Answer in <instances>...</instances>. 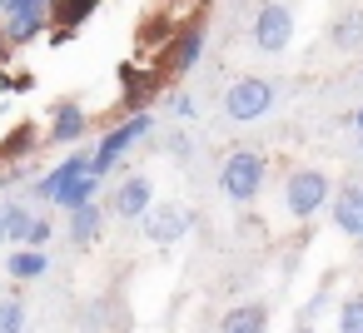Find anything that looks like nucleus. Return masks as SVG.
<instances>
[{"label":"nucleus","instance_id":"12","mask_svg":"<svg viewBox=\"0 0 363 333\" xmlns=\"http://www.w3.org/2000/svg\"><path fill=\"white\" fill-rule=\"evenodd\" d=\"M199 55H204V21H189V26L169 40V70H174V75H189V70L199 65Z\"/></svg>","mask_w":363,"mask_h":333},{"label":"nucleus","instance_id":"32","mask_svg":"<svg viewBox=\"0 0 363 333\" xmlns=\"http://www.w3.org/2000/svg\"><path fill=\"white\" fill-rule=\"evenodd\" d=\"M6 179H11V174H0V184H6Z\"/></svg>","mask_w":363,"mask_h":333},{"label":"nucleus","instance_id":"29","mask_svg":"<svg viewBox=\"0 0 363 333\" xmlns=\"http://www.w3.org/2000/svg\"><path fill=\"white\" fill-rule=\"evenodd\" d=\"M294 333H318V328H313V323H298V328H294Z\"/></svg>","mask_w":363,"mask_h":333},{"label":"nucleus","instance_id":"11","mask_svg":"<svg viewBox=\"0 0 363 333\" xmlns=\"http://www.w3.org/2000/svg\"><path fill=\"white\" fill-rule=\"evenodd\" d=\"M0 30H6L11 50H21V45H30V40H40V35L50 30V16H45L40 6H26V11H16V16L0 21Z\"/></svg>","mask_w":363,"mask_h":333},{"label":"nucleus","instance_id":"24","mask_svg":"<svg viewBox=\"0 0 363 333\" xmlns=\"http://www.w3.org/2000/svg\"><path fill=\"white\" fill-rule=\"evenodd\" d=\"M50 234H55V224L35 214V219H30V234H26V244H21V249H45V244H50Z\"/></svg>","mask_w":363,"mask_h":333},{"label":"nucleus","instance_id":"31","mask_svg":"<svg viewBox=\"0 0 363 333\" xmlns=\"http://www.w3.org/2000/svg\"><path fill=\"white\" fill-rule=\"evenodd\" d=\"M30 6H40V11H50V0H30Z\"/></svg>","mask_w":363,"mask_h":333},{"label":"nucleus","instance_id":"5","mask_svg":"<svg viewBox=\"0 0 363 333\" xmlns=\"http://www.w3.org/2000/svg\"><path fill=\"white\" fill-rule=\"evenodd\" d=\"M150 130H155L150 110H145V115H125V120H120L110 135H100V145H95V154H90V174H100V179H105V174L120 164V154H125L130 145H140Z\"/></svg>","mask_w":363,"mask_h":333},{"label":"nucleus","instance_id":"1","mask_svg":"<svg viewBox=\"0 0 363 333\" xmlns=\"http://www.w3.org/2000/svg\"><path fill=\"white\" fill-rule=\"evenodd\" d=\"M264 184H269V159H264L259 149H234V154H224V164H219V194H224L229 204H254V199L264 194Z\"/></svg>","mask_w":363,"mask_h":333},{"label":"nucleus","instance_id":"3","mask_svg":"<svg viewBox=\"0 0 363 333\" xmlns=\"http://www.w3.org/2000/svg\"><path fill=\"white\" fill-rule=\"evenodd\" d=\"M274 100H279L274 80H264V75H239V80L224 90V115H229L234 125H254V120H264V115L274 110Z\"/></svg>","mask_w":363,"mask_h":333},{"label":"nucleus","instance_id":"7","mask_svg":"<svg viewBox=\"0 0 363 333\" xmlns=\"http://www.w3.org/2000/svg\"><path fill=\"white\" fill-rule=\"evenodd\" d=\"M150 204H155V184H150V174H125L120 184H115V194H110V214L115 219H145L150 214Z\"/></svg>","mask_w":363,"mask_h":333},{"label":"nucleus","instance_id":"20","mask_svg":"<svg viewBox=\"0 0 363 333\" xmlns=\"http://www.w3.org/2000/svg\"><path fill=\"white\" fill-rule=\"evenodd\" d=\"M328 35H333V45H358V40H363V11H343V16L328 26Z\"/></svg>","mask_w":363,"mask_h":333},{"label":"nucleus","instance_id":"4","mask_svg":"<svg viewBox=\"0 0 363 333\" xmlns=\"http://www.w3.org/2000/svg\"><path fill=\"white\" fill-rule=\"evenodd\" d=\"M294 30H298V21H294V11L284 6V0H264V6L254 11V26H249L254 50H264V55H284L294 45Z\"/></svg>","mask_w":363,"mask_h":333},{"label":"nucleus","instance_id":"21","mask_svg":"<svg viewBox=\"0 0 363 333\" xmlns=\"http://www.w3.org/2000/svg\"><path fill=\"white\" fill-rule=\"evenodd\" d=\"M35 149V125H16L11 140H0V159H21Z\"/></svg>","mask_w":363,"mask_h":333},{"label":"nucleus","instance_id":"25","mask_svg":"<svg viewBox=\"0 0 363 333\" xmlns=\"http://www.w3.org/2000/svg\"><path fill=\"white\" fill-rule=\"evenodd\" d=\"M164 149H169V154H174V159H189V154H194V140H189V135H184V130H174V135H169V140H164Z\"/></svg>","mask_w":363,"mask_h":333},{"label":"nucleus","instance_id":"23","mask_svg":"<svg viewBox=\"0 0 363 333\" xmlns=\"http://www.w3.org/2000/svg\"><path fill=\"white\" fill-rule=\"evenodd\" d=\"M338 333H363V293L343 298V308H338Z\"/></svg>","mask_w":363,"mask_h":333},{"label":"nucleus","instance_id":"14","mask_svg":"<svg viewBox=\"0 0 363 333\" xmlns=\"http://www.w3.org/2000/svg\"><path fill=\"white\" fill-rule=\"evenodd\" d=\"M70 244H80V249H90L100 234H105V209H100V199H90V204H80V209H70Z\"/></svg>","mask_w":363,"mask_h":333},{"label":"nucleus","instance_id":"2","mask_svg":"<svg viewBox=\"0 0 363 333\" xmlns=\"http://www.w3.org/2000/svg\"><path fill=\"white\" fill-rule=\"evenodd\" d=\"M328 194H333V179L323 169H294L284 179V209H289L294 224H308L313 214H323L328 209Z\"/></svg>","mask_w":363,"mask_h":333},{"label":"nucleus","instance_id":"19","mask_svg":"<svg viewBox=\"0 0 363 333\" xmlns=\"http://www.w3.org/2000/svg\"><path fill=\"white\" fill-rule=\"evenodd\" d=\"M100 184H105V179H100V174H90V169H85V174H80V179H75V184H65V189H60V199H55V204H60V209H65V214H70V209H80V204H90V199H95V194H100Z\"/></svg>","mask_w":363,"mask_h":333},{"label":"nucleus","instance_id":"16","mask_svg":"<svg viewBox=\"0 0 363 333\" xmlns=\"http://www.w3.org/2000/svg\"><path fill=\"white\" fill-rule=\"evenodd\" d=\"M219 333H269V308L264 303H234L219 318Z\"/></svg>","mask_w":363,"mask_h":333},{"label":"nucleus","instance_id":"10","mask_svg":"<svg viewBox=\"0 0 363 333\" xmlns=\"http://www.w3.org/2000/svg\"><path fill=\"white\" fill-rule=\"evenodd\" d=\"M85 169H90V154H85V149H75V154H70V159H60V164H55L50 174H40V179L30 184V194H35V199H50V204H55V199H60V189H65V184H75V179H80Z\"/></svg>","mask_w":363,"mask_h":333},{"label":"nucleus","instance_id":"6","mask_svg":"<svg viewBox=\"0 0 363 333\" xmlns=\"http://www.w3.org/2000/svg\"><path fill=\"white\" fill-rule=\"evenodd\" d=\"M140 224H145V239H150V244L174 249L179 239H189V229H194V209H184V204H150V214H145Z\"/></svg>","mask_w":363,"mask_h":333},{"label":"nucleus","instance_id":"30","mask_svg":"<svg viewBox=\"0 0 363 333\" xmlns=\"http://www.w3.org/2000/svg\"><path fill=\"white\" fill-rule=\"evenodd\" d=\"M353 125H358V130H363V105H358V115H353Z\"/></svg>","mask_w":363,"mask_h":333},{"label":"nucleus","instance_id":"26","mask_svg":"<svg viewBox=\"0 0 363 333\" xmlns=\"http://www.w3.org/2000/svg\"><path fill=\"white\" fill-rule=\"evenodd\" d=\"M169 105H174V120H194V110H199V105H194V95H174Z\"/></svg>","mask_w":363,"mask_h":333},{"label":"nucleus","instance_id":"13","mask_svg":"<svg viewBox=\"0 0 363 333\" xmlns=\"http://www.w3.org/2000/svg\"><path fill=\"white\" fill-rule=\"evenodd\" d=\"M120 85H125V95H120L125 115H145L150 100H155V75L140 70V65H120Z\"/></svg>","mask_w":363,"mask_h":333},{"label":"nucleus","instance_id":"18","mask_svg":"<svg viewBox=\"0 0 363 333\" xmlns=\"http://www.w3.org/2000/svg\"><path fill=\"white\" fill-rule=\"evenodd\" d=\"M30 219H35V214H30L26 204H6V209H0V239L21 249V244H26V234H30Z\"/></svg>","mask_w":363,"mask_h":333},{"label":"nucleus","instance_id":"8","mask_svg":"<svg viewBox=\"0 0 363 333\" xmlns=\"http://www.w3.org/2000/svg\"><path fill=\"white\" fill-rule=\"evenodd\" d=\"M328 204H333V229L343 234V239H363V184L358 179H348V184H338L333 194H328Z\"/></svg>","mask_w":363,"mask_h":333},{"label":"nucleus","instance_id":"17","mask_svg":"<svg viewBox=\"0 0 363 333\" xmlns=\"http://www.w3.org/2000/svg\"><path fill=\"white\" fill-rule=\"evenodd\" d=\"M50 269V254L45 249H16L11 259H6V273L16 278V283H30V278H40Z\"/></svg>","mask_w":363,"mask_h":333},{"label":"nucleus","instance_id":"9","mask_svg":"<svg viewBox=\"0 0 363 333\" xmlns=\"http://www.w3.org/2000/svg\"><path fill=\"white\" fill-rule=\"evenodd\" d=\"M85 135H90L85 105H80V100H60V105L50 110V140H55V145H80Z\"/></svg>","mask_w":363,"mask_h":333},{"label":"nucleus","instance_id":"15","mask_svg":"<svg viewBox=\"0 0 363 333\" xmlns=\"http://www.w3.org/2000/svg\"><path fill=\"white\" fill-rule=\"evenodd\" d=\"M105 6V0H50V30H80L95 11Z\"/></svg>","mask_w":363,"mask_h":333},{"label":"nucleus","instance_id":"27","mask_svg":"<svg viewBox=\"0 0 363 333\" xmlns=\"http://www.w3.org/2000/svg\"><path fill=\"white\" fill-rule=\"evenodd\" d=\"M30 0H0V16H16V11H26Z\"/></svg>","mask_w":363,"mask_h":333},{"label":"nucleus","instance_id":"22","mask_svg":"<svg viewBox=\"0 0 363 333\" xmlns=\"http://www.w3.org/2000/svg\"><path fill=\"white\" fill-rule=\"evenodd\" d=\"M0 333H26V298L21 293L0 298Z\"/></svg>","mask_w":363,"mask_h":333},{"label":"nucleus","instance_id":"28","mask_svg":"<svg viewBox=\"0 0 363 333\" xmlns=\"http://www.w3.org/2000/svg\"><path fill=\"white\" fill-rule=\"evenodd\" d=\"M11 60V40H6V30H0V65Z\"/></svg>","mask_w":363,"mask_h":333}]
</instances>
